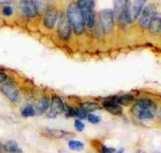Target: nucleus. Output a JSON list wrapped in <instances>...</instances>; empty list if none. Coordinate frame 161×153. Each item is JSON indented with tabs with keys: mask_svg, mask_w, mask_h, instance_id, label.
<instances>
[{
	"mask_svg": "<svg viewBox=\"0 0 161 153\" xmlns=\"http://www.w3.org/2000/svg\"><path fill=\"white\" fill-rule=\"evenodd\" d=\"M157 106L152 100L142 98L132 107V115L142 121H150L154 119Z\"/></svg>",
	"mask_w": 161,
	"mask_h": 153,
	"instance_id": "1",
	"label": "nucleus"
},
{
	"mask_svg": "<svg viewBox=\"0 0 161 153\" xmlns=\"http://www.w3.org/2000/svg\"><path fill=\"white\" fill-rule=\"evenodd\" d=\"M67 19L76 34H80L85 29V23L77 3H70L67 8Z\"/></svg>",
	"mask_w": 161,
	"mask_h": 153,
	"instance_id": "2",
	"label": "nucleus"
},
{
	"mask_svg": "<svg viewBox=\"0 0 161 153\" xmlns=\"http://www.w3.org/2000/svg\"><path fill=\"white\" fill-rule=\"evenodd\" d=\"M146 0H127L125 8L124 20L126 23H133L140 16L142 10L144 9Z\"/></svg>",
	"mask_w": 161,
	"mask_h": 153,
	"instance_id": "3",
	"label": "nucleus"
},
{
	"mask_svg": "<svg viewBox=\"0 0 161 153\" xmlns=\"http://www.w3.org/2000/svg\"><path fill=\"white\" fill-rule=\"evenodd\" d=\"M77 6L85 25L88 28H92L95 25V0H77Z\"/></svg>",
	"mask_w": 161,
	"mask_h": 153,
	"instance_id": "4",
	"label": "nucleus"
},
{
	"mask_svg": "<svg viewBox=\"0 0 161 153\" xmlns=\"http://www.w3.org/2000/svg\"><path fill=\"white\" fill-rule=\"evenodd\" d=\"M100 24L105 33H111L114 28V13L110 9L101 10L99 12Z\"/></svg>",
	"mask_w": 161,
	"mask_h": 153,
	"instance_id": "5",
	"label": "nucleus"
},
{
	"mask_svg": "<svg viewBox=\"0 0 161 153\" xmlns=\"http://www.w3.org/2000/svg\"><path fill=\"white\" fill-rule=\"evenodd\" d=\"M19 11L25 17H35L38 15L39 9L35 0H20Z\"/></svg>",
	"mask_w": 161,
	"mask_h": 153,
	"instance_id": "6",
	"label": "nucleus"
},
{
	"mask_svg": "<svg viewBox=\"0 0 161 153\" xmlns=\"http://www.w3.org/2000/svg\"><path fill=\"white\" fill-rule=\"evenodd\" d=\"M156 13V7L154 4H148L142 10L141 17H140V24L143 28H148L153 18L155 17Z\"/></svg>",
	"mask_w": 161,
	"mask_h": 153,
	"instance_id": "7",
	"label": "nucleus"
},
{
	"mask_svg": "<svg viewBox=\"0 0 161 153\" xmlns=\"http://www.w3.org/2000/svg\"><path fill=\"white\" fill-rule=\"evenodd\" d=\"M66 108H64V104L62 100L59 97H53L51 101L50 105V111L47 113V118H55V117L59 116L60 113H64Z\"/></svg>",
	"mask_w": 161,
	"mask_h": 153,
	"instance_id": "8",
	"label": "nucleus"
},
{
	"mask_svg": "<svg viewBox=\"0 0 161 153\" xmlns=\"http://www.w3.org/2000/svg\"><path fill=\"white\" fill-rule=\"evenodd\" d=\"M1 91L10 101H11V102L15 103V104H17V103L20 102V97H19V90L13 86V85H10V84L3 85V86L1 87Z\"/></svg>",
	"mask_w": 161,
	"mask_h": 153,
	"instance_id": "9",
	"label": "nucleus"
},
{
	"mask_svg": "<svg viewBox=\"0 0 161 153\" xmlns=\"http://www.w3.org/2000/svg\"><path fill=\"white\" fill-rule=\"evenodd\" d=\"M71 25L68 22L67 17L60 16L59 18V23H58V33H59V37L64 40H68L71 35Z\"/></svg>",
	"mask_w": 161,
	"mask_h": 153,
	"instance_id": "10",
	"label": "nucleus"
},
{
	"mask_svg": "<svg viewBox=\"0 0 161 153\" xmlns=\"http://www.w3.org/2000/svg\"><path fill=\"white\" fill-rule=\"evenodd\" d=\"M58 19V12L54 8H48L47 11L45 13V17H44V25L46 28L52 29L54 26L56 25V22Z\"/></svg>",
	"mask_w": 161,
	"mask_h": 153,
	"instance_id": "11",
	"label": "nucleus"
},
{
	"mask_svg": "<svg viewBox=\"0 0 161 153\" xmlns=\"http://www.w3.org/2000/svg\"><path fill=\"white\" fill-rule=\"evenodd\" d=\"M103 107L105 108V110H108V113H113V115H121V113H123L121 106L117 102L112 100L111 98L103 102Z\"/></svg>",
	"mask_w": 161,
	"mask_h": 153,
	"instance_id": "12",
	"label": "nucleus"
},
{
	"mask_svg": "<svg viewBox=\"0 0 161 153\" xmlns=\"http://www.w3.org/2000/svg\"><path fill=\"white\" fill-rule=\"evenodd\" d=\"M127 0H114V16L119 20H124L125 8H126Z\"/></svg>",
	"mask_w": 161,
	"mask_h": 153,
	"instance_id": "13",
	"label": "nucleus"
},
{
	"mask_svg": "<svg viewBox=\"0 0 161 153\" xmlns=\"http://www.w3.org/2000/svg\"><path fill=\"white\" fill-rule=\"evenodd\" d=\"M3 150L8 153H22V149L15 140H9L3 145Z\"/></svg>",
	"mask_w": 161,
	"mask_h": 153,
	"instance_id": "14",
	"label": "nucleus"
},
{
	"mask_svg": "<svg viewBox=\"0 0 161 153\" xmlns=\"http://www.w3.org/2000/svg\"><path fill=\"white\" fill-rule=\"evenodd\" d=\"M148 28L152 33H158L159 31H161V15L160 14L155 15V17L153 18Z\"/></svg>",
	"mask_w": 161,
	"mask_h": 153,
	"instance_id": "15",
	"label": "nucleus"
},
{
	"mask_svg": "<svg viewBox=\"0 0 161 153\" xmlns=\"http://www.w3.org/2000/svg\"><path fill=\"white\" fill-rule=\"evenodd\" d=\"M50 105H51V102L47 98H42L39 100L38 102V105H37V113H44L47 111V109L50 108Z\"/></svg>",
	"mask_w": 161,
	"mask_h": 153,
	"instance_id": "16",
	"label": "nucleus"
},
{
	"mask_svg": "<svg viewBox=\"0 0 161 153\" xmlns=\"http://www.w3.org/2000/svg\"><path fill=\"white\" fill-rule=\"evenodd\" d=\"M80 108L83 110H85L86 113H89V111H92V110H97L100 108V106L97 104L96 102H85L80 105Z\"/></svg>",
	"mask_w": 161,
	"mask_h": 153,
	"instance_id": "17",
	"label": "nucleus"
},
{
	"mask_svg": "<svg viewBox=\"0 0 161 153\" xmlns=\"http://www.w3.org/2000/svg\"><path fill=\"white\" fill-rule=\"evenodd\" d=\"M46 133H47V136H51L53 138H62V137L68 135V133L64 131H59V129H47Z\"/></svg>",
	"mask_w": 161,
	"mask_h": 153,
	"instance_id": "18",
	"label": "nucleus"
},
{
	"mask_svg": "<svg viewBox=\"0 0 161 153\" xmlns=\"http://www.w3.org/2000/svg\"><path fill=\"white\" fill-rule=\"evenodd\" d=\"M36 113H37V111H36V109L31 105L26 106V107H24L22 109V116L25 117V118H27V117H32V116H35Z\"/></svg>",
	"mask_w": 161,
	"mask_h": 153,
	"instance_id": "19",
	"label": "nucleus"
},
{
	"mask_svg": "<svg viewBox=\"0 0 161 153\" xmlns=\"http://www.w3.org/2000/svg\"><path fill=\"white\" fill-rule=\"evenodd\" d=\"M69 148L75 151H80L84 148V144L82 141H77V140H70L69 141Z\"/></svg>",
	"mask_w": 161,
	"mask_h": 153,
	"instance_id": "20",
	"label": "nucleus"
},
{
	"mask_svg": "<svg viewBox=\"0 0 161 153\" xmlns=\"http://www.w3.org/2000/svg\"><path fill=\"white\" fill-rule=\"evenodd\" d=\"M87 120L89 121L90 123L92 124H97L99 123L101 121V118L100 116H97V115H93V113H87Z\"/></svg>",
	"mask_w": 161,
	"mask_h": 153,
	"instance_id": "21",
	"label": "nucleus"
},
{
	"mask_svg": "<svg viewBox=\"0 0 161 153\" xmlns=\"http://www.w3.org/2000/svg\"><path fill=\"white\" fill-rule=\"evenodd\" d=\"M74 126H75V129H76V131H83L85 128V124L83 123V121L82 120H80V119H75V121H74Z\"/></svg>",
	"mask_w": 161,
	"mask_h": 153,
	"instance_id": "22",
	"label": "nucleus"
},
{
	"mask_svg": "<svg viewBox=\"0 0 161 153\" xmlns=\"http://www.w3.org/2000/svg\"><path fill=\"white\" fill-rule=\"evenodd\" d=\"M2 13H3L4 16H11V15L13 14V9L10 6H6L3 8V11H2Z\"/></svg>",
	"mask_w": 161,
	"mask_h": 153,
	"instance_id": "23",
	"label": "nucleus"
},
{
	"mask_svg": "<svg viewBox=\"0 0 161 153\" xmlns=\"http://www.w3.org/2000/svg\"><path fill=\"white\" fill-rule=\"evenodd\" d=\"M116 150L114 148H108L106 146H102V153H115Z\"/></svg>",
	"mask_w": 161,
	"mask_h": 153,
	"instance_id": "24",
	"label": "nucleus"
},
{
	"mask_svg": "<svg viewBox=\"0 0 161 153\" xmlns=\"http://www.w3.org/2000/svg\"><path fill=\"white\" fill-rule=\"evenodd\" d=\"M8 76L6 73H3V72H0V84H2V82H4L7 80Z\"/></svg>",
	"mask_w": 161,
	"mask_h": 153,
	"instance_id": "25",
	"label": "nucleus"
},
{
	"mask_svg": "<svg viewBox=\"0 0 161 153\" xmlns=\"http://www.w3.org/2000/svg\"><path fill=\"white\" fill-rule=\"evenodd\" d=\"M10 0H0V3H7V2H9Z\"/></svg>",
	"mask_w": 161,
	"mask_h": 153,
	"instance_id": "26",
	"label": "nucleus"
},
{
	"mask_svg": "<svg viewBox=\"0 0 161 153\" xmlns=\"http://www.w3.org/2000/svg\"><path fill=\"white\" fill-rule=\"evenodd\" d=\"M2 149H3V146H2V144H1V142H0V153H1Z\"/></svg>",
	"mask_w": 161,
	"mask_h": 153,
	"instance_id": "27",
	"label": "nucleus"
},
{
	"mask_svg": "<svg viewBox=\"0 0 161 153\" xmlns=\"http://www.w3.org/2000/svg\"><path fill=\"white\" fill-rule=\"evenodd\" d=\"M159 119L161 120V108H160V110H159Z\"/></svg>",
	"mask_w": 161,
	"mask_h": 153,
	"instance_id": "28",
	"label": "nucleus"
},
{
	"mask_svg": "<svg viewBox=\"0 0 161 153\" xmlns=\"http://www.w3.org/2000/svg\"><path fill=\"white\" fill-rule=\"evenodd\" d=\"M117 153H123V152H117Z\"/></svg>",
	"mask_w": 161,
	"mask_h": 153,
	"instance_id": "29",
	"label": "nucleus"
}]
</instances>
